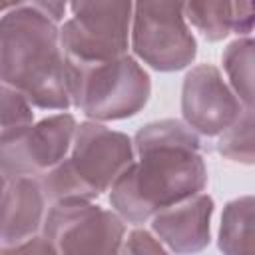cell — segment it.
<instances>
[{
  "label": "cell",
  "instance_id": "obj_1",
  "mask_svg": "<svg viewBox=\"0 0 255 255\" xmlns=\"http://www.w3.org/2000/svg\"><path fill=\"white\" fill-rule=\"evenodd\" d=\"M133 163L110 189V203L124 221L145 223L205 189L207 167L201 141L185 122L145 124L133 137Z\"/></svg>",
  "mask_w": 255,
  "mask_h": 255
},
{
  "label": "cell",
  "instance_id": "obj_2",
  "mask_svg": "<svg viewBox=\"0 0 255 255\" xmlns=\"http://www.w3.org/2000/svg\"><path fill=\"white\" fill-rule=\"evenodd\" d=\"M2 84L18 90L42 110L72 106L60 28L36 2L4 6L0 20Z\"/></svg>",
  "mask_w": 255,
  "mask_h": 255
},
{
  "label": "cell",
  "instance_id": "obj_3",
  "mask_svg": "<svg viewBox=\"0 0 255 255\" xmlns=\"http://www.w3.org/2000/svg\"><path fill=\"white\" fill-rule=\"evenodd\" d=\"M133 159V139L98 122H84L68 157L38 179L50 205L92 201L110 191Z\"/></svg>",
  "mask_w": 255,
  "mask_h": 255
},
{
  "label": "cell",
  "instance_id": "obj_4",
  "mask_svg": "<svg viewBox=\"0 0 255 255\" xmlns=\"http://www.w3.org/2000/svg\"><path fill=\"white\" fill-rule=\"evenodd\" d=\"M66 82L72 106L94 122L131 118L143 110L151 94L147 72L129 54L108 62L66 58Z\"/></svg>",
  "mask_w": 255,
  "mask_h": 255
},
{
  "label": "cell",
  "instance_id": "obj_5",
  "mask_svg": "<svg viewBox=\"0 0 255 255\" xmlns=\"http://www.w3.org/2000/svg\"><path fill=\"white\" fill-rule=\"evenodd\" d=\"M72 18L60 26L68 60L108 62L128 54L131 34V2H72Z\"/></svg>",
  "mask_w": 255,
  "mask_h": 255
},
{
  "label": "cell",
  "instance_id": "obj_6",
  "mask_svg": "<svg viewBox=\"0 0 255 255\" xmlns=\"http://www.w3.org/2000/svg\"><path fill=\"white\" fill-rule=\"evenodd\" d=\"M131 48L135 56L157 72L187 68L197 54V42L187 26L181 2L133 4Z\"/></svg>",
  "mask_w": 255,
  "mask_h": 255
},
{
  "label": "cell",
  "instance_id": "obj_7",
  "mask_svg": "<svg viewBox=\"0 0 255 255\" xmlns=\"http://www.w3.org/2000/svg\"><path fill=\"white\" fill-rule=\"evenodd\" d=\"M42 235L56 255H120L126 221L92 201H70L50 205Z\"/></svg>",
  "mask_w": 255,
  "mask_h": 255
},
{
  "label": "cell",
  "instance_id": "obj_8",
  "mask_svg": "<svg viewBox=\"0 0 255 255\" xmlns=\"http://www.w3.org/2000/svg\"><path fill=\"white\" fill-rule=\"evenodd\" d=\"M78 124L72 114H56L28 129L0 139L2 179L42 177L62 163L74 143Z\"/></svg>",
  "mask_w": 255,
  "mask_h": 255
},
{
  "label": "cell",
  "instance_id": "obj_9",
  "mask_svg": "<svg viewBox=\"0 0 255 255\" xmlns=\"http://www.w3.org/2000/svg\"><path fill=\"white\" fill-rule=\"evenodd\" d=\"M243 104L213 64H199L183 78L181 114L185 124L201 135L223 133L241 114Z\"/></svg>",
  "mask_w": 255,
  "mask_h": 255
},
{
  "label": "cell",
  "instance_id": "obj_10",
  "mask_svg": "<svg viewBox=\"0 0 255 255\" xmlns=\"http://www.w3.org/2000/svg\"><path fill=\"white\" fill-rule=\"evenodd\" d=\"M211 215L213 199L199 193L153 215L151 229L175 255H197L209 245Z\"/></svg>",
  "mask_w": 255,
  "mask_h": 255
},
{
  "label": "cell",
  "instance_id": "obj_11",
  "mask_svg": "<svg viewBox=\"0 0 255 255\" xmlns=\"http://www.w3.org/2000/svg\"><path fill=\"white\" fill-rule=\"evenodd\" d=\"M2 181V247H10L38 235L48 213V199L38 177H10Z\"/></svg>",
  "mask_w": 255,
  "mask_h": 255
},
{
  "label": "cell",
  "instance_id": "obj_12",
  "mask_svg": "<svg viewBox=\"0 0 255 255\" xmlns=\"http://www.w3.org/2000/svg\"><path fill=\"white\" fill-rule=\"evenodd\" d=\"M183 12L187 22L211 42L229 34L245 38L255 30V2H187Z\"/></svg>",
  "mask_w": 255,
  "mask_h": 255
},
{
  "label": "cell",
  "instance_id": "obj_13",
  "mask_svg": "<svg viewBox=\"0 0 255 255\" xmlns=\"http://www.w3.org/2000/svg\"><path fill=\"white\" fill-rule=\"evenodd\" d=\"M217 245L223 255H255V195L231 199L223 207Z\"/></svg>",
  "mask_w": 255,
  "mask_h": 255
},
{
  "label": "cell",
  "instance_id": "obj_14",
  "mask_svg": "<svg viewBox=\"0 0 255 255\" xmlns=\"http://www.w3.org/2000/svg\"><path fill=\"white\" fill-rule=\"evenodd\" d=\"M221 62L243 108L255 110V38L245 36L233 40L225 48Z\"/></svg>",
  "mask_w": 255,
  "mask_h": 255
},
{
  "label": "cell",
  "instance_id": "obj_15",
  "mask_svg": "<svg viewBox=\"0 0 255 255\" xmlns=\"http://www.w3.org/2000/svg\"><path fill=\"white\" fill-rule=\"evenodd\" d=\"M215 147L229 161L255 165V110L243 108L237 120L219 133Z\"/></svg>",
  "mask_w": 255,
  "mask_h": 255
},
{
  "label": "cell",
  "instance_id": "obj_16",
  "mask_svg": "<svg viewBox=\"0 0 255 255\" xmlns=\"http://www.w3.org/2000/svg\"><path fill=\"white\" fill-rule=\"evenodd\" d=\"M34 126L32 104L18 90L2 84V137L20 133Z\"/></svg>",
  "mask_w": 255,
  "mask_h": 255
},
{
  "label": "cell",
  "instance_id": "obj_17",
  "mask_svg": "<svg viewBox=\"0 0 255 255\" xmlns=\"http://www.w3.org/2000/svg\"><path fill=\"white\" fill-rule=\"evenodd\" d=\"M120 255H169V253L153 233L145 229H131L124 239Z\"/></svg>",
  "mask_w": 255,
  "mask_h": 255
},
{
  "label": "cell",
  "instance_id": "obj_18",
  "mask_svg": "<svg viewBox=\"0 0 255 255\" xmlns=\"http://www.w3.org/2000/svg\"><path fill=\"white\" fill-rule=\"evenodd\" d=\"M2 255H56V251L44 235H36L24 243L2 247Z\"/></svg>",
  "mask_w": 255,
  "mask_h": 255
},
{
  "label": "cell",
  "instance_id": "obj_19",
  "mask_svg": "<svg viewBox=\"0 0 255 255\" xmlns=\"http://www.w3.org/2000/svg\"><path fill=\"white\" fill-rule=\"evenodd\" d=\"M253 38H255V30H253Z\"/></svg>",
  "mask_w": 255,
  "mask_h": 255
}]
</instances>
